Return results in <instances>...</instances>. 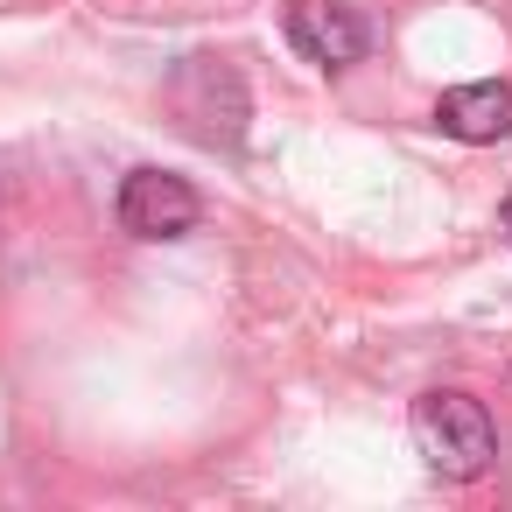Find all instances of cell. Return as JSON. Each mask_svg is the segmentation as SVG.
<instances>
[{"instance_id": "6da1fadb", "label": "cell", "mask_w": 512, "mask_h": 512, "mask_svg": "<svg viewBox=\"0 0 512 512\" xmlns=\"http://www.w3.org/2000/svg\"><path fill=\"white\" fill-rule=\"evenodd\" d=\"M407 428H414V449L428 456V470L449 477V484H470V477H484V470L498 463V421H491V407H484L477 393H463V386L421 393L414 414H407Z\"/></svg>"}, {"instance_id": "7a4b0ae2", "label": "cell", "mask_w": 512, "mask_h": 512, "mask_svg": "<svg viewBox=\"0 0 512 512\" xmlns=\"http://www.w3.org/2000/svg\"><path fill=\"white\" fill-rule=\"evenodd\" d=\"M113 218H120L127 239H183V232H197L204 204H197V190H190L183 176H169V169H134V176L120 183Z\"/></svg>"}, {"instance_id": "3957f363", "label": "cell", "mask_w": 512, "mask_h": 512, "mask_svg": "<svg viewBox=\"0 0 512 512\" xmlns=\"http://www.w3.org/2000/svg\"><path fill=\"white\" fill-rule=\"evenodd\" d=\"M176 113L204 134V141H239L246 134V85H239V71L232 64H218V57H190L183 71H176Z\"/></svg>"}, {"instance_id": "277c9868", "label": "cell", "mask_w": 512, "mask_h": 512, "mask_svg": "<svg viewBox=\"0 0 512 512\" xmlns=\"http://www.w3.org/2000/svg\"><path fill=\"white\" fill-rule=\"evenodd\" d=\"M288 43L316 71H351V64H365L372 29H365L358 8H344V0H295L288 8Z\"/></svg>"}, {"instance_id": "5b68a950", "label": "cell", "mask_w": 512, "mask_h": 512, "mask_svg": "<svg viewBox=\"0 0 512 512\" xmlns=\"http://www.w3.org/2000/svg\"><path fill=\"white\" fill-rule=\"evenodd\" d=\"M435 127L463 148H491V141H512V85L484 78V85H456L435 99Z\"/></svg>"}, {"instance_id": "8992f818", "label": "cell", "mask_w": 512, "mask_h": 512, "mask_svg": "<svg viewBox=\"0 0 512 512\" xmlns=\"http://www.w3.org/2000/svg\"><path fill=\"white\" fill-rule=\"evenodd\" d=\"M498 232H505V246H512V197L498 204Z\"/></svg>"}]
</instances>
